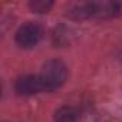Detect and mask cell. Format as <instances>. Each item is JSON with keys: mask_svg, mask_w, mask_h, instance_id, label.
Here are the masks:
<instances>
[{"mask_svg": "<svg viewBox=\"0 0 122 122\" xmlns=\"http://www.w3.org/2000/svg\"><path fill=\"white\" fill-rule=\"evenodd\" d=\"M122 13V6L116 2H82L71 5L65 16L71 20L83 22L91 19H113Z\"/></svg>", "mask_w": 122, "mask_h": 122, "instance_id": "6da1fadb", "label": "cell"}, {"mask_svg": "<svg viewBox=\"0 0 122 122\" xmlns=\"http://www.w3.org/2000/svg\"><path fill=\"white\" fill-rule=\"evenodd\" d=\"M39 75L45 83L46 92H55L65 85V82L68 81L69 71L63 60L56 57V59L46 60L42 66V72Z\"/></svg>", "mask_w": 122, "mask_h": 122, "instance_id": "7a4b0ae2", "label": "cell"}, {"mask_svg": "<svg viewBox=\"0 0 122 122\" xmlns=\"http://www.w3.org/2000/svg\"><path fill=\"white\" fill-rule=\"evenodd\" d=\"M43 27L37 22H26L15 33V42L20 49H33L43 39Z\"/></svg>", "mask_w": 122, "mask_h": 122, "instance_id": "3957f363", "label": "cell"}, {"mask_svg": "<svg viewBox=\"0 0 122 122\" xmlns=\"http://www.w3.org/2000/svg\"><path fill=\"white\" fill-rule=\"evenodd\" d=\"M15 91L20 96H33L46 92L40 75H23L15 81Z\"/></svg>", "mask_w": 122, "mask_h": 122, "instance_id": "277c9868", "label": "cell"}, {"mask_svg": "<svg viewBox=\"0 0 122 122\" xmlns=\"http://www.w3.org/2000/svg\"><path fill=\"white\" fill-rule=\"evenodd\" d=\"M81 118V112L73 105H62L53 113L55 122H78Z\"/></svg>", "mask_w": 122, "mask_h": 122, "instance_id": "5b68a950", "label": "cell"}, {"mask_svg": "<svg viewBox=\"0 0 122 122\" xmlns=\"http://www.w3.org/2000/svg\"><path fill=\"white\" fill-rule=\"evenodd\" d=\"M27 6L33 13L43 15V13L50 12V9L53 7V2L52 0H30L27 3Z\"/></svg>", "mask_w": 122, "mask_h": 122, "instance_id": "8992f818", "label": "cell"}]
</instances>
